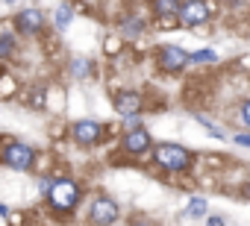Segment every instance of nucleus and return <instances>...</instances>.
<instances>
[{
  "label": "nucleus",
  "instance_id": "obj_1",
  "mask_svg": "<svg viewBox=\"0 0 250 226\" xmlns=\"http://www.w3.org/2000/svg\"><path fill=\"white\" fill-rule=\"evenodd\" d=\"M156 165L165 170H186L191 165V153L180 144H156Z\"/></svg>",
  "mask_w": 250,
  "mask_h": 226
},
{
  "label": "nucleus",
  "instance_id": "obj_2",
  "mask_svg": "<svg viewBox=\"0 0 250 226\" xmlns=\"http://www.w3.org/2000/svg\"><path fill=\"white\" fill-rule=\"evenodd\" d=\"M47 197H50V203H53L56 208L71 211V208L80 203V188H77L74 179H56V182L47 185Z\"/></svg>",
  "mask_w": 250,
  "mask_h": 226
},
{
  "label": "nucleus",
  "instance_id": "obj_3",
  "mask_svg": "<svg viewBox=\"0 0 250 226\" xmlns=\"http://www.w3.org/2000/svg\"><path fill=\"white\" fill-rule=\"evenodd\" d=\"M33 162H36V153L27 144H9L3 150V165L12 168V170H30Z\"/></svg>",
  "mask_w": 250,
  "mask_h": 226
},
{
  "label": "nucleus",
  "instance_id": "obj_4",
  "mask_svg": "<svg viewBox=\"0 0 250 226\" xmlns=\"http://www.w3.org/2000/svg\"><path fill=\"white\" fill-rule=\"evenodd\" d=\"M188 62V53L183 50V47H177V44H162L159 47V68L162 71H180L183 65Z\"/></svg>",
  "mask_w": 250,
  "mask_h": 226
},
{
  "label": "nucleus",
  "instance_id": "obj_5",
  "mask_svg": "<svg viewBox=\"0 0 250 226\" xmlns=\"http://www.w3.org/2000/svg\"><path fill=\"white\" fill-rule=\"evenodd\" d=\"M91 223H97V226H109V223H115L118 220V206H115V200H109V197H97L94 200V206H91Z\"/></svg>",
  "mask_w": 250,
  "mask_h": 226
},
{
  "label": "nucleus",
  "instance_id": "obj_6",
  "mask_svg": "<svg viewBox=\"0 0 250 226\" xmlns=\"http://www.w3.org/2000/svg\"><path fill=\"white\" fill-rule=\"evenodd\" d=\"M71 132H74V141L77 144H97L100 135H103V127L97 121H77Z\"/></svg>",
  "mask_w": 250,
  "mask_h": 226
},
{
  "label": "nucleus",
  "instance_id": "obj_7",
  "mask_svg": "<svg viewBox=\"0 0 250 226\" xmlns=\"http://www.w3.org/2000/svg\"><path fill=\"white\" fill-rule=\"evenodd\" d=\"M115 109H118V115L121 118H136L139 115V109H142V97L136 94V91H118V97H115Z\"/></svg>",
  "mask_w": 250,
  "mask_h": 226
},
{
  "label": "nucleus",
  "instance_id": "obj_8",
  "mask_svg": "<svg viewBox=\"0 0 250 226\" xmlns=\"http://www.w3.org/2000/svg\"><path fill=\"white\" fill-rule=\"evenodd\" d=\"M177 15L183 18V24L197 27V24H203L209 18V6L206 3H197V0H188V3H180V12Z\"/></svg>",
  "mask_w": 250,
  "mask_h": 226
},
{
  "label": "nucleus",
  "instance_id": "obj_9",
  "mask_svg": "<svg viewBox=\"0 0 250 226\" xmlns=\"http://www.w3.org/2000/svg\"><path fill=\"white\" fill-rule=\"evenodd\" d=\"M15 24H18V30H21V33L33 36V33H39V30H42V12H39V9H24V12H18Z\"/></svg>",
  "mask_w": 250,
  "mask_h": 226
},
{
  "label": "nucleus",
  "instance_id": "obj_10",
  "mask_svg": "<svg viewBox=\"0 0 250 226\" xmlns=\"http://www.w3.org/2000/svg\"><path fill=\"white\" fill-rule=\"evenodd\" d=\"M124 147H127L130 153H145V150L150 147V132H147V130H133V132H127Z\"/></svg>",
  "mask_w": 250,
  "mask_h": 226
},
{
  "label": "nucleus",
  "instance_id": "obj_11",
  "mask_svg": "<svg viewBox=\"0 0 250 226\" xmlns=\"http://www.w3.org/2000/svg\"><path fill=\"white\" fill-rule=\"evenodd\" d=\"M142 30H145L142 18H127V21L121 24V33L127 36V38H139V36H142Z\"/></svg>",
  "mask_w": 250,
  "mask_h": 226
},
{
  "label": "nucleus",
  "instance_id": "obj_12",
  "mask_svg": "<svg viewBox=\"0 0 250 226\" xmlns=\"http://www.w3.org/2000/svg\"><path fill=\"white\" fill-rule=\"evenodd\" d=\"M203 211H206V200H203V197H194V200L188 203V211H186V214H188V217H203Z\"/></svg>",
  "mask_w": 250,
  "mask_h": 226
},
{
  "label": "nucleus",
  "instance_id": "obj_13",
  "mask_svg": "<svg viewBox=\"0 0 250 226\" xmlns=\"http://www.w3.org/2000/svg\"><path fill=\"white\" fill-rule=\"evenodd\" d=\"M156 12H159V15H177V12H180V3H174V0H159V3H156Z\"/></svg>",
  "mask_w": 250,
  "mask_h": 226
},
{
  "label": "nucleus",
  "instance_id": "obj_14",
  "mask_svg": "<svg viewBox=\"0 0 250 226\" xmlns=\"http://www.w3.org/2000/svg\"><path fill=\"white\" fill-rule=\"evenodd\" d=\"M68 24H71V6H59V9H56V27L65 30Z\"/></svg>",
  "mask_w": 250,
  "mask_h": 226
},
{
  "label": "nucleus",
  "instance_id": "obj_15",
  "mask_svg": "<svg viewBox=\"0 0 250 226\" xmlns=\"http://www.w3.org/2000/svg\"><path fill=\"white\" fill-rule=\"evenodd\" d=\"M15 50V38L12 36H0V56H9Z\"/></svg>",
  "mask_w": 250,
  "mask_h": 226
},
{
  "label": "nucleus",
  "instance_id": "obj_16",
  "mask_svg": "<svg viewBox=\"0 0 250 226\" xmlns=\"http://www.w3.org/2000/svg\"><path fill=\"white\" fill-rule=\"evenodd\" d=\"M218 56L212 53V50H197V53H191L188 56V62H215Z\"/></svg>",
  "mask_w": 250,
  "mask_h": 226
},
{
  "label": "nucleus",
  "instance_id": "obj_17",
  "mask_svg": "<svg viewBox=\"0 0 250 226\" xmlns=\"http://www.w3.org/2000/svg\"><path fill=\"white\" fill-rule=\"evenodd\" d=\"M85 71H88V62H83V59H74V74H77V76H83Z\"/></svg>",
  "mask_w": 250,
  "mask_h": 226
},
{
  "label": "nucleus",
  "instance_id": "obj_18",
  "mask_svg": "<svg viewBox=\"0 0 250 226\" xmlns=\"http://www.w3.org/2000/svg\"><path fill=\"white\" fill-rule=\"evenodd\" d=\"M241 121L250 124V103H241Z\"/></svg>",
  "mask_w": 250,
  "mask_h": 226
},
{
  "label": "nucleus",
  "instance_id": "obj_19",
  "mask_svg": "<svg viewBox=\"0 0 250 226\" xmlns=\"http://www.w3.org/2000/svg\"><path fill=\"white\" fill-rule=\"evenodd\" d=\"M235 144L247 147V144H250V135H247V132H238V135H235Z\"/></svg>",
  "mask_w": 250,
  "mask_h": 226
},
{
  "label": "nucleus",
  "instance_id": "obj_20",
  "mask_svg": "<svg viewBox=\"0 0 250 226\" xmlns=\"http://www.w3.org/2000/svg\"><path fill=\"white\" fill-rule=\"evenodd\" d=\"M206 226H224V220H221V217H209V223H206Z\"/></svg>",
  "mask_w": 250,
  "mask_h": 226
},
{
  "label": "nucleus",
  "instance_id": "obj_21",
  "mask_svg": "<svg viewBox=\"0 0 250 226\" xmlns=\"http://www.w3.org/2000/svg\"><path fill=\"white\" fill-rule=\"evenodd\" d=\"M130 226H150V223H145V220H139V223H130Z\"/></svg>",
  "mask_w": 250,
  "mask_h": 226
},
{
  "label": "nucleus",
  "instance_id": "obj_22",
  "mask_svg": "<svg viewBox=\"0 0 250 226\" xmlns=\"http://www.w3.org/2000/svg\"><path fill=\"white\" fill-rule=\"evenodd\" d=\"M3 214H6V206H3V203H0V217H3Z\"/></svg>",
  "mask_w": 250,
  "mask_h": 226
}]
</instances>
